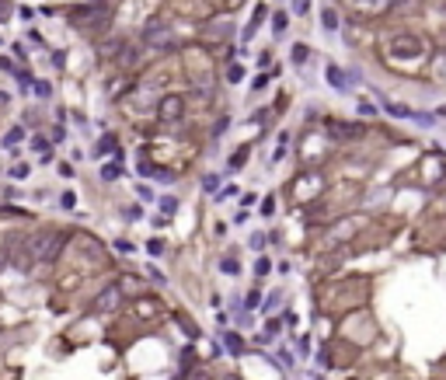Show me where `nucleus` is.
Here are the masks:
<instances>
[{"label":"nucleus","mask_w":446,"mask_h":380,"mask_svg":"<svg viewBox=\"0 0 446 380\" xmlns=\"http://www.w3.org/2000/svg\"><path fill=\"white\" fill-rule=\"evenodd\" d=\"M11 178H28V164H14L11 167Z\"/></svg>","instance_id":"nucleus-21"},{"label":"nucleus","mask_w":446,"mask_h":380,"mask_svg":"<svg viewBox=\"0 0 446 380\" xmlns=\"http://www.w3.org/2000/svg\"><path fill=\"white\" fill-rule=\"evenodd\" d=\"M202 185H206V192H216V185H220V178H216V174H206V178H202Z\"/></svg>","instance_id":"nucleus-22"},{"label":"nucleus","mask_w":446,"mask_h":380,"mask_svg":"<svg viewBox=\"0 0 446 380\" xmlns=\"http://www.w3.org/2000/svg\"><path fill=\"white\" fill-rule=\"evenodd\" d=\"M227 77H230V80H241V77H244V67H237V63H234V67L227 70Z\"/></svg>","instance_id":"nucleus-27"},{"label":"nucleus","mask_w":446,"mask_h":380,"mask_svg":"<svg viewBox=\"0 0 446 380\" xmlns=\"http://www.w3.org/2000/svg\"><path fill=\"white\" fill-rule=\"evenodd\" d=\"M328 80H331L338 91H345V87H349V80H345V74H342L338 67H328Z\"/></svg>","instance_id":"nucleus-8"},{"label":"nucleus","mask_w":446,"mask_h":380,"mask_svg":"<svg viewBox=\"0 0 446 380\" xmlns=\"http://www.w3.org/2000/svg\"><path fill=\"white\" fill-rule=\"evenodd\" d=\"M321 25H324L328 32H335V28H338V14H335L331 7H324V11H321Z\"/></svg>","instance_id":"nucleus-9"},{"label":"nucleus","mask_w":446,"mask_h":380,"mask_svg":"<svg viewBox=\"0 0 446 380\" xmlns=\"http://www.w3.org/2000/svg\"><path fill=\"white\" fill-rule=\"evenodd\" d=\"M136 56H140V49H136V46H129V49L122 53V60H119V67H122V70H129V67L136 63Z\"/></svg>","instance_id":"nucleus-10"},{"label":"nucleus","mask_w":446,"mask_h":380,"mask_svg":"<svg viewBox=\"0 0 446 380\" xmlns=\"http://www.w3.org/2000/svg\"><path fill=\"white\" fill-rule=\"evenodd\" d=\"M147 251L153 255V258H160V255H164V241H160V237H153V241L147 244Z\"/></svg>","instance_id":"nucleus-16"},{"label":"nucleus","mask_w":446,"mask_h":380,"mask_svg":"<svg viewBox=\"0 0 446 380\" xmlns=\"http://www.w3.org/2000/svg\"><path fill=\"white\" fill-rule=\"evenodd\" d=\"M115 307H119V290H115V286H108V290L94 300V310H98V314H108V310H115Z\"/></svg>","instance_id":"nucleus-6"},{"label":"nucleus","mask_w":446,"mask_h":380,"mask_svg":"<svg viewBox=\"0 0 446 380\" xmlns=\"http://www.w3.org/2000/svg\"><path fill=\"white\" fill-rule=\"evenodd\" d=\"M269 269H272V262H269V258H258V265H255V272H258V276H265Z\"/></svg>","instance_id":"nucleus-25"},{"label":"nucleus","mask_w":446,"mask_h":380,"mask_svg":"<svg viewBox=\"0 0 446 380\" xmlns=\"http://www.w3.org/2000/svg\"><path fill=\"white\" fill-rule=\"evenodd\" d=\"M307 60V46H293V63H303Z\"/></svg>","instance_id":"nucleus-24"},{"label":"nucleus","mask_w":446,"mask_h":380,"mask_svg":"<svg viewBox=\"0 0 446 380\" xmlns=\"http://www.w3.org/2000/svg\"><path fill=\"white\" fill-rule=\"evenodd\" d=\"M181 112H185L181 94H164V98H160V105H157V115H160L164 122H178V119H181Z\"/></svg>","instance_id":"nucleus-4"},{"label":"nucleus","mask_w":446,"mask_h":380,"mask_svg":"<svg viewBox=\"0 0 446 380\" xmlns=\"http://www.w3.org/2000/svg\"><path fill=\"white\" fill-rule=\"evenodd\" d=\"M108 21V7L105 4H84L74 11V25L77 28H98Z\"/></svg>","instance_id":"nucleus-3"},{"label":"nucleus","mask_w":446,"mask_h":380,"mask_svg":"<svg viewBox=\"0 0 446 380\" xmlns=\"http://www.w3.org/2000/svg\"><path fill=\"white\" fill-rule=\"evenodd\" d=\"M63 241H67L63 230H39V234L28 241V248H25V262H28V265H35V262H53V258L60 255Z\"/></svg>","instance_id":"nucleus-1"},{"label":"nucleus","mask_w":446,"mask_h":380,"mask_svg":"<svg viewBox=\"0 0 446 380\" xmlns=\"http://www.w3.org/2000/svg\"><path fill=\"white\" fill-rule=\"evenodd\" d=\"M101 178H105V181H115V178H119V164H105V167H101Z\"/></svg>","instance_id":"nucleus-14"},{"label":"nucleus","mask_w":446,"mask_h":380,"mask_svg":"<svg viewBox=\"0 0 446 380\" xmlns=\"http://www.w3.org/2000/svg\"><path fill=\"white\" fill-rule=\"evenodd\" d=\"M345 7H349V11H356V14L373 18V14H383V11L390 7V0H345Z\"/></svg>","instance_id":"nucleus-5"},{"label":"nucleus","mask_w":446,"mask_h":380,"mask_svg":"<svg viewBox=\"0 0 446 380\" xmlns=\"http://www.w3.org/2000/svg\"><path fill=\"white\" fill-rule=\"evenodd\" d=\"M272 28H276V32H286V14H283V11L272 18Z\"/></svg>","instance_id":"nucleus-20"},{"label":"nucleus","mask_w":446,"mask_h":380,"mask_svg":"<svg viewBox=\"0 0 446 380\" xmlns=\"http://www.w3.org/2000/svg\"><path fill=\"white\" fill-rule=\"evenodd\" d=\"M244 160H248V150L234 153V157H230V167H241V164H244Z\"/></svg>","instance_id":"nucleus-26"},{"label":"nucleus","mask_w":446,"mask_h":380,"mask_svg":"<svg viewBox=\"0 0 446 380\" xmlns=\"http://www.w3.org/2000/svg\"><path fill=\"white\" fill-rule=\"evenodd\" d=\"M223 342H227V349H230L234 356H241V352H244V342H241V335H234V331H227V335H223Z\"/></svg>","instance_id":"nucleus-7"},{"label":"nucleus","mask_w":446,"mask_h":380,"mask_svg":"<svg viewBox=\"0 0 446 380\" xmlns=\"http://www.w3.org/2000/svg\"><path fill=\"white\" fill-rule=\"evenodd\" d=\"M174 210H178V199H171V196H164V199H160V213H167V217H171Z\"/></svg>","instance_id":"nucleus-15"},{"label":"nucleus","mask_w":446,"mask_h":380,"mask_svg":"<svg viewBox=\"0 0 446 380\" xmlns=\"http://www.w3.org/2000/svg\"><path fill=\"white\" fill-rule=\"evenodd\" d=\"M262 213H265V217H272V213H276V199H272V196H265V203H262Z\"/></svg>","instance_id":"nucleus-23"},{"label":"nucleus","mask_w":446,"mask_h":380,"mask_svg":"<svg viewBox=\"0 0 446 380\" xmlns=\"http://www.w3.org/2000/svg\"><path fill=\"white\" fill-rule=\"evenodd\" d=\"M331 133H338V136H359L363 126H331Z\"/></svg>","instance_id":"nucleus-12"},{"label":"nucleus","mask_w":446,"mask_h":380,"mask_svg":"<svg viewBox=\"0 0 446 380\" xmlns=\"http://www.w3.org/2000/svg\"><path fill=\"white\" fill-rule=\"evenodd\" d=\"M258 304H262V293H258V290H251V293L244 297V307L251 310V307H258Z\"/></svg>","instance_id":"nucleus-19"},{"label":"nucleus","mask_w":446,"mask_h":380,"mask_svg":"<svg viewBox=\"0 0 446 380\" xmlns=\"http://www.w3.org/2000/svg\"><path fill=\"white\" fill-rule=\"evenodd\" d=\"M60 206H63V210H74V206H77V196H74V192H63V196H60Z\"/></svg>","instance_id":"nucleus-18"},{"label":"nucleus","mask_w":446,"mask_h":380,"mask_svg":"<svg viewBox=\"0 0 446 380\" xmlns=\"http://www.w3.org/2000/svg\"><path fill=\"white\" fill-rule=\"evenodd\" d=\"M35 91H39V98H49V84H46V80H39Z\"/></svg>","instance_id":"nucleus-28"},{"label":"nucleus","mask_w":446,"mask_h":380,"mask_svg":"<svg viewBox=\"0 0 446 380\" xmlns=\"http://www.w3.org/2000/svg\"><path fill=\"white\" fill-rule=\"evenodd\" d=\"M21 140H25V129H21V126H14V129H11V133L4 136V143H7V147H18Z\"/></svg>","instance_id":"nucleus-11"},{"label":"nucleus","mask_w":446,"mask_h":380,"mask_svg":"<svg viewBox=\"0 0 446 380\" xmlns=\"http://www.w3.org/2000/svg\"><path fill=\"white\" fill-rule=\"evenodd\" d=\"M108 150H115V136H105V140L98 143V150H94V157H105Z\"/></svg>","instance_id":"nucleus-13"},{"label":"nucleus","mask_w":446,"mask_h":380,"mask_svg":"<svg viewBox=\"0 0 446 380\" xmlns=\"http://www.w3.org/2000/svg\"><path fill=\"white\" fill-rule=\"evenodd\" d=\"M387 49H390V56H394V60H415V56H422V49H425V46H422V39H418V35H394Z\"/></svg>","instance_id":"nucleus-2"},{"label":"nucleus","mask_w":446,"mask_h":380,"mask_svg":"<svg viewBox=\"0 0 446 380\" xmlns=\"http://www.w3.org/2000/svg\"><path fill=\"white\" fill-rule=\"evenodd\" d=\"M220 269L227 272V276H237V272H241V265H237L234 258H223V262H220Z\"/></svg>","instance_id":"nucleus-17"}]
</instances>
